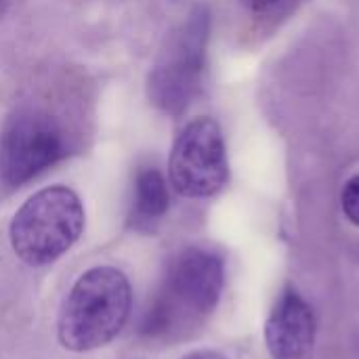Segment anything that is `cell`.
<instances>
[{
	"label": "cell",
	"instance_id": "6da1fadb",
	"mask_svg": "<svg viewBox=\"0 0 359 359\" xmlns=\"http://www.w3.org/2000/svg\"><path fill=\"white\" fill-rule=\"evenodd\" d=\"M225 282L223 261L204 248H185L168 265L164 282L143 316L141 332L166 339L196 326L217 307Z\"/></svg>",
	"mask_w": 359,
	"mask_h": 359
},
{
	"label": "cell",
	"instance_id": "7a4b0ae2",
	"mask_svg": "<svg viewBox=\"0 0 359 359\" xmlns=\"http://www.w3.org/2000/svg\"><path fill=\"white\" fill-rule=\"evenodd\" d=\"M133 290L116 267H93L78 278L63 301L57 337L74 353L99 349L114 341L128 322Z\"/></svg>",
	"mask_w": 359,
	"mask_h": 359
},
{
	"label": "cell",
	"instance_id": "3957f363",
	"mask_svg": "<svg viewBox=\"0 0 359 359\" xmlns=\"http://www.w3.org/2000/svg\"><path fill=\"white\" fill-rule=\"evenodd\" d=\"M84 229V208L76 191L63 185L34 194L13 217L8 238L15 255L42 267L65 255Z\"/></svg>",
	"mask_w": 359,
	"mask_h": 359
},
{
	"label": "cell",
	"instance_id": "277c9868",
	"mask_svg": "<svg viewBox=\"0 0 359 359\" xmlns=\"http://www.w3.org/2000/svg\"><path fill=\"white\" fill-rule=\"evenodd\" d=\"M208 32L210 15L206 6H198L168 38L147 84L151 103L162 111L179 116L198 95L204 74Z\"/></svg>",
	"mask_w": 359,
	"mask_h": 359
},
{
	"label": "cell",
	"instance_id": "5b68a950",
	"mask_svg": "<svg viewBox=\"0 0 359 359\" xmlns=\"http://www.w3.org/2000/svg\"><path fill=\"white\" fill-rule=\"evenodd\" d=\"M69 154V139L57 118L42 109H21L0 135V179L19 187Z\"/></svg>",
	"mask_w": 359,
	"mask_h": 359
},
{
	"label": "cell",
	"instance_id": "8992f818",
	"mask_svg": "<svg viewBox=\"0 0 359 359\" xmlns=\"http://www.w3.org/2000/svg\"><path fill=\"white\" fill-rule=\"evenodd\" d=\"M170 183L185 198H210L229 179V164L221 126L212 118L191 120L177 137L170 162Z\"/></svg>",
	"mask_w": 359,
	"mask_h": 359
},
{
	"label": "cell",
	"instance_id": "52a82bcc",
	"mask_svg": "<svg viewBox=\"0 0 359 359\" xmlns=\"http://www.w3.org/2000/svg\"><path fill=\"white\" fill-rule=\"evenodd\" d=\"M265 341L271 359L313 358L316 318L301 294L288 290L280 297L267 318Z\"/></svg>",
	"mask_w": 359,
	"mask_h": 359
},
{
	"label": "cell",
	"instance_id": "ba28073f",
	"mask_svg": "<svg viewBox=\"0 0 359 359\" xmlns=\"http://www.w3.org/2000/svg\"><path fill=\"white\" fill-rule=\"evenodd\" d=\"M170 206L168 185L162 172L154 166H145L135 177V194L128 221L135 229H151L166 215Z\"/></svg>",
	"mask_w": 359,
	"mask_h": 359
},
{
	"label": "cell",
	"instance_id": "9c48e42d",
	"mask_svg": "<svg viewBox=\"0 0 359 359\" xmlns=\"http://www.w3.org/2000/svg\"><path fill=\"white\" fill-rule=\"evenodd\" d=\"M341 202H343V210L347 219L359 227V175L347 181V185L343 187Z\"/></svg>",
	"mask_w": 359,
	"mask_h": 359
},
{
	"label": "cell",
	"instance_id": "30bf717a",
	"mask_svg": "<svg viewBox=\"0 0 359 359\" xmlns=\"http://www.w3.org/2000/svg\"><path fill=\"white\" fill-rule=\"evenodd\" d=\"M282 0H242V4L246 8H250L252 13H267L271 8H276Z\"/></svg>",
	"mask_w": 359,
	"mask_h": 359
},
{
	"label": "cell",
	"instance_id": "8fae6325",
	"mask_svg": "<svg viewBox=\"0 0 359 359\" xmlns=\"http://www.w3.org/2000/svg\"><path fill=\"white\" fill-rule=\"evenodd\" d=\"M183 359H227L225 355L217 353V351H208V349H202V351H191L187 353Z\"/></svg>",
	"mask_w": 359,
	"mask_h": 359
}]
</instances>
